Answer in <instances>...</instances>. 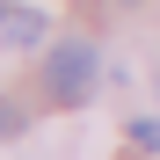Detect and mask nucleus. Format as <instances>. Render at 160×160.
Here are the masks:
<instances>
[{
    "mask_svg": "<svg viewBox=\"0 0 160 160\" xmlns=\"http://www.w3.org/2000/svg\"><path fill=\"white\" fill-rule=\"evenodd\" d=\"M44 95H51V102H66V109L95 95V44H88V37L51 44V58H44Z\"/></svg>",
    "mask_w": 160,
    "mask_h": 160,
    "instance_id": "f257e3e1",
    "label": "nucleus"
},
{
    "mask_svg": "<svg viewBox=\"0 0 160 160\" xmlns=\"http://www.w3.org/2000/svg\"><path fill=\"white\" fill-rule=\"evenodd\" d=\"M0 37H8V44H37L44 37V15L37 8H0Z\"/></svg>",
    "mask_w": 160,
    "mask_h": 160,
    "instance_id": "f03ea898",
    "label": "nucleus"
},
{
    "mask_svg": "<svg viewBox=\"0 0 160 160\" xmlns=\"http://www.w3.org/2000/svg\"><path fill=\"white\" fill-rule=\"evenodd\" d=\"M0 138H22V109L15 102H0Z\"/></svg>",
    "mask_w": 160,
    "mask_h": 160,
    "instance_id": "7ed1b4c3",
    "label": "nucleus"
}]
</instances>
